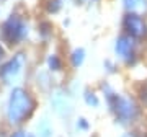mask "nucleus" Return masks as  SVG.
<instances>
[{"mask_svg": "<svg viewBox=\"0 0 147 137\" xmlns=\"http://www.w3.org/2000/svg\"><path fill=\"white\" fill-rule=\"evenodd\" d=\"M61 8V0H51V5H47V10L56 13V11Z\"/></svg>", "mask_w": 147, "mask_h": 137, "instance_id": "obj_12", "label": "nucleus"}, {"mask_svg": "<svg viewBox=\"0 0 147 137\" xmlns=\"http://www.w3.org/2000/svg\"><path fill=\"white\" fill-rule=\"evenodd\" d=\"M85 101H87V105L90 106H98V98L93 95V93H90V91H85Z\"/></svg>", "mask_w": 147, "mask_h": 137, "instance_id": "obj_11", "label": "nucleus"}, {"mask_svg": "<svg viewBox=\"0 0 147 137\" xmlns=\"http://www.w3.org/2000/svg\"><path fill=\"white\" fill-rule=\"evenodd\" d=\"M123 3L127 11H137L142 7H146V0H123Z\"/></svg>", "mask_w": 147, "mask_h": 137, "instance_id": "obj_8", "label": "nucleus"}, {"mask_svg": "<svg viewBox=\"0 0 147 137\" xmlns=\"http://www.w3.org/2000/svg\"><path fill=\"white\" fill-rule=\"evenodd\" d=\"M123 137H141V136H137V134H124Z\"/></svg>", "mask_w": 147, "mask_h": 137, "instance_id": "obj_16", "label": "nucleus"}, {"mask_svg": "<svg viewBox=\"0 0 147 137\" xmlns=\"http://www.w3.org/2000/svg\"><path fill=\"white\" fill-rule=\"evenodd\" d=\"M115 51L118 54V57L126 62L127 65H132L136 64L137 60V51H136V39L127 34H123L116 39V44H115Z\"/></svg>", "mask_w": 147, "mask_h": 137, "instance_id": "obj_5", "label": "nucleus"}, {"mask_svg": "<svg viewBox=\"0 0 147 137\" xmlns=\"http://www.w3.org/2000/svg\"><path fill=\"white\" fill-rule=\"evenodd\" d=\"M141 100L144 101V105H147V85L141 87Z\"/></svg>", "mask_w": 147, "mask_h": 137, "instance_id": "obj_13", "label": "nucleus"}, {"mask_svg": "<svg viewBox=\"0 0 147 137\" xmlns=\"http://www.w3.org/2000/svg\"><path fill=\"white\" fill-rule=\"evenodd\" d=\"M123 28L127 36L134 38L136 41L147 38V21L137 11H127L123 18Z\"/></svg>", "mask_w": 147, "mask_h": 137, "instance_id": "obj_4", "label": "nucleus"}, {"mask_svg": "<svg viewBox=\"0 0 147 137\" xmlns=\"http://www.w3.org/2000/svg\"><path fill=\"white\" fill-rule=\"evenodd\" d=\"M23 64H25V57L23 54H16L15 57H11L8 62L0 68V77L5 83H10L20 75L21 68H23Z\"/></svg>", "mask_w": 147, "mask_h": 137, "instance_id": "obj_6", "label": "nucleus"}, {"mask_svg": "<svg viewBox=\"0 0 147 137\" xmlns=\"http://www.w3.org/2000/svg\"><path fill=\"white\" fill-rule=\"evenodd\" d=\"M70 60H72L74 67H80V65L84 64V60H85V51L82 48L75 49V51L72 52V56H70Z\"/></svg>", "mask_w": 147, "mask_h": 137, "instance_id": "obj_9", "label": "nucleus"}, {"mask_svg": "<svg viewBox=\"0 0 147 137\" xmlns=\"http://www.w3.org/2000/svg\"><path fill=\"white\" fill-rule=\"evenodd\" d=\"M26 33H28L26 23L21 20L20 16L10 15L5 21H3L0 34H2V39H3L7 44L13 46V44H16V42H20L21 39H25Z\"/></svg>", "mask_w": 147, "mask_h": 137, "instance_id": "obj_3", "label": "nucleus"}, {"mask_svg": "<svg viewBox=\"0 0 147 137\" xmlns=\"http://www.w3.org/2000/svg\"><path fill=\"white\" fill-rule=\"evenodd\" d=\"M54 106H56V111L59 114H69L72 111V105H70L69 96L61 93V91H57L54 95Z\"/></svg>", "mask_w": 147, "mask_h": 137, "instance_id": "obj_7", "label": "nucleus"}, {"mask_svg": "<svg viewBox=\"0 0 147 137\" xmlns=\"http://www.w3.org/2000/svg\"><path fill=\"white\" fill-rule=\"evenodd\" d=\"M11 137H26V134H25V132H21V131H18V132H15Z\"/></svg>", "mask_w": 147, "mask_h": 137, "instance_id": "obj_14", "label": "nucleus"}, {"mask_svg": "<svg viewBox=\"0 0 147 137\" xmlns=\"http://www.w3.org/2000/svg\"><path fill=\"white\" fill-rule=\"evenodd\" d=\"M2 57H3V48L0 46V60H2Z\"/></svg>", "mask_w": 147, "mask_h": 137, "instance_id": "obj_17", "label": "nucleus"}, {"mask_svg": "<svg viewBox=\"0 0 147 137\" xmlns=\"http://www.w3.org/2000/svg\"><path fill=\"white\" fill-rule=\"evenodd\" d=\"M47 65H49L51 70H61V68H62V62H61V59H59L57 56H49Z\"/></svg>", "mask_w": 147, "mask_h": 137, "instance_id": "obj_10", "label": "nucleus"}, {"mask_svg": "<svg viewBox=\"0 0 147 137\" xmlns=\"http://www.w3.org/2000/svg\"><path fill=\"white\" fill-rule=\"evenodd\" d=\"M34 111V100L26 90L13 88L7 105V118L11 124H21Z\"/></svg>", "mask_w": 147, "mask_h": 137, "instance_id": "obj_2", "label": "nucleus"}, {"mask_svg": "<svg viewBox=\"0 0 147 137\" xmlns=\"http://www.w3.org/2000/svg\"><path fill=\"white\" fill-rule=\"evenodd\" d=\"M80 127H82V129H87V122H85V119H80Z\"/></svg>", "mask_w": 147, "mask_h": 137, "instance_id": "obj_15", "label": "nucleus"}, {"mask_svg": "<svg viewBox=\"0 0 147 137\" xmlns=\"http://www.w3.org/2000/svg\"><path fill=\"white\" fill-rule=\"evenodd\" d=\"M106 101H108L111 113L115 114L116 121L119 124H124V126L132 124L134 121H137V118L141 114V108L132 98L115 93L108 87H106Z\"/></svg>", "mask_w": 147, "mask_h": 137, "instance_id": "obj_1", "label": "nucleus"}]
</instances>
